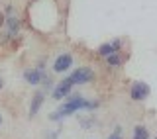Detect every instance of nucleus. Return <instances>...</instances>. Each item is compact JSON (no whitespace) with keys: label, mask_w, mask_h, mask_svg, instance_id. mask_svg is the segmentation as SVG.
I'll return each instance as SVG.
<instances>
[{"label":"nucleus","mask_w":157,"mask_h":139,"mask_svg":"<svg viewBox=\"0 0 157 139\" xmlns=\"http://www.w3.org/2000/svg\"><path fill=\"white\" fill-rule=\"evenodd\" d=\"M98 106H100L98 100H88V98L81 96V94H71L69 98H65V102H63L55 112L49 114V120L51 122H61V120H65V118L73 116V114H77L78 110L94 112Z\"/></svg>","instance_id":"f257e3e1"},{"label":"nucleus","mask_w":157,"mask_h":139,"mask_svg":"<svg viewBox=\"0 0 157 139\" xmlns=\"http://www.w3.org/2000/svg\"><path fill=\"white\" fill-rule=\"evenodd\" d=\"M4 36L6 39H16L20 36V29H22V22L14 12V6H6L4 10Z\"/></svg>","instance_id":"f03ea898"},{"label":"nucleus","mask_w":157,"mask_h":139,"mask_svg":"<svg viewBox=\"0 0 157 139\" xmlns=\"http://www.w3.org/2000/svg\"><path fill=\"white\" fill-rule=\"evenodd\" d=\"M94 71H92L90 67H78L75 69L71 74H69V78H71V82L75 84V86H82V84H88L94 81Z\"/></svg>","instance_id":"7ed1b4c3"},{"label":"nucleus","mask_w":157,"mask_h":139,"mask_svg":"<svg viewBox=\"0 0 157 139\" xmlns=\"http://www.w3.org/2000/svg\"><path fill=\"white\" fill-rule=\"evenodd\" d=\"M149 92H151V86L144 81H134L130 84V100L134 102H144L149 98Z\"/></svg>","instance_id":"20e7f679"},{"label":"nucleus","mask_w":157,"mask_h":139,"mask_svg":"<svg viewBox=\"0 0 157 139\" xmlns=\"http://www.w3.org/2000/svg\"><path fill=\"white\" fill-rule=\"evenodd\" d=\"M73 63H75V57H73L71 53H61V55H57L55 59H53L51 71L55 73V74H63V73L71 71Z\"/></svg>","instance_id":"39448f33"},{"label":"nucleus","mask_w":157,"mask_h":139,"mask_svg":"<svg viewBox=\"0 0 157 139\" xmlns=\"http://www.w3.org/2000/svg\"><path fill=\"white\" fill-rule=\"evenodd\" d=\"M73 86H75V84L71 82V78L65 77L63 81H59L55 86H53V90H51V98H53V100H65V98L71 96Z\"/></svg>","instance_id":"423d86ee"},{"label":"nucleus","mask_w":157,"mask_h":139,"mask_svg":"<svg viewBox=\"0 0 157 139\" xmlns=\"http://www.w3.org/2000/svg\"><path fill=\"white\" fill-rule=\"evenodd\" d=\"M45 77H47V73L45 71H39V69H36V67L26 69V71H24V81H26L29 86H39Z\"/></svg>","instance_id":"0eeeda50"},{"label":"nucleus","mask_w":157,"mask_h":139,"mask_svg":"<svg viewBox=\"0 0 157 139\" xmlns=\"http://www.w3.org/2000/svg\"><path fill=\"white\" fill-rule=\"evenodd\" d=\"M122 39L120 37H116V39H112V41H106V43H102L100 47L96 49V53L100 57H108V55H112V53H120V49H122Z\"/></svg>","instance_id":"6e6552de"},{"label":"nucleus","mask_w":157,"mask_h":139,"mask_svg":"<svg viewBox=\"0 0 157 139\" xmlns=\"http://www.w3.org/2000/svg\"><path fill=\"white\" fill-rule=\"evenodd\" d=\"M43 102H45V92H43V90H36L33 96H32V102H29V118H33L39 110H41Z\"/></svg>","instance_id":"1a4fd4ad"},{"label":"nucleus","mask_w":157,"mask_h":139,"mask_svg":"<svg viewBox=\"0 0 157 139\" xmlns=\"http://www.w3.org/2000/svg\"><path fill=\"white\" fill-rule=\"evenodd\" d=\"M106 65L112 67V69H118V67L124 65V57H122L120 53H112V55L106 57Z\"/></svg>","instance_id":"9d476101"},{"label":"nucleus","mask_w":157,"mask_h":139,"mask_svg":"<svg viewBox=\"0 0 157 139\" xmlns=\"http://www.w3.org/2000/svg\"><path fill=\"white\" fill-rule=\"evenodd\" d=\"M132 139H149V130L145 126H136L134 127V137Z\"/></svg>","instance_id":"9b49d317"},{"label":"nucleus","mask_w":157,"mask_h":139,"mask_svg":"<svg viewBox=\"0 0 157 139\" xmlns=\"http://www.w3.org/2000/svg\"><path fill=\"white\" fill-rule=\"evenodd\" d=\"M78 123H81L82 130H90V127H94L96 120H94V118H81V120H78Z\"/></svg>","instance_id":"f8f14e48"},{"label":"nucleus","mask_w":157,"mask_h":139,"mask_svg":"<svg viewBox=\"0 0 157 139\" xmlns=\"http://www.w3.org/2000/svg\"><path fill=\"white\" fill-rule=\"evenodd\" d=\"M108 139H122V135H120V127H116V131L110 133V135H108Z\"/></svg>","instance_id":"ddd939ff"},{"label":"nucleus","mask_w":157,"mask_h":139,"mask_svg":"<svg viewBox=\"0 0 157 139\" xmlns=\"http://www.w3.org/2000/svg\"><path fill=\"white\" fill-rule=\"evenodd\" d=\"M47 137H49V139H57V133H55V131H53V133H49V135H47Z\"/></svg>","instance_id":"4468645a"},{"label":"nucleus","mask_w":157,"mask_h":139,"mask_svg":"<svg viewBox=\"0 0 157 139\" xmlns=\"http://www.w3.org/2000/svg\"><path fill=\"white\" fill-rule=\"evenodd\" d=\"M2 88H4V78L0 77V90H2Z\"/></svg>","instance_id":"2eb2a0df"},{"label":"nucleus","mask_w":157,"mask_h":139,"mask_svg":"<svg viewBox=\"0 0 157 139\" xmlns=\"http://www.w3.org/2000/svg\"><path fill=\"white\" fill-rule=\"evenodd\" d=\"M2 123H4V116L0 114V127H2Z\"/></svg>","instance_id":"dca6fc26"},{"label":"nucleus","mask_w":157,"mask_h":139,"mask_svg":"<svg viewBox=\"0 0 157 139\" xmlns=\"http://www.w3.org/2000/svg\"><path fill=\"white\" fill-rule=\"evenodd\" d=\"M153 139H157V135H155V137H153Z\"/></svg>","instance_id":"f3484780"},{"label":"nucleus","mask_w":157,"mask_h":139,"mask_svg":"<svg viewBox=\"0 0 157 139\" xmlns=\"http://www.w3.org/2000/svg\"><path fill=\"white\" fill-rule=\"evenodd\" d=\"M33 2H36V0H33Z\"/></svg>","instance_id":"a211bd4d"}]
</instances>
